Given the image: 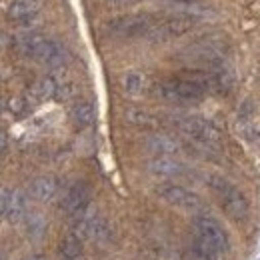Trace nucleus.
Instances as JSON below:
<instances>
[{
	"label": "nucleus",
	"mask_w": 260,
	"mask_h": 260,
	"mask_svg": "<svg viewBox=\"0 0 260 260\" xmlns=\"http://www.w3.org/2000/svg\"><path fill=\"white\" fill-rule=\"evenodd\" d=\"M26 210H28L26 192L20 190V188H12V196H10V202H8V208H6L4 218L10 224H18V222H22L26 218Z\"/></svg>",
	"instance_id": "obj_10"
},
{
	"label": "nucleus",
	"mask_w": 260,
	"mask_h": 260,
	"mask_svg": "<svg viewBox=\"0 0 260 260\" xmlns=\"http://www.w3.org/2000/svg\"><path fill=\"white\" fill-rule=\"evenodd\" d=\"M144 86H146V78H144V74L138 72V70H130V72H126V74L122 76V88H124L128 94H132V96L142 94Z\"/></svg>",
	"instance_id": "obj_19"
},
{
	"label": "nucleus",
	"mask_w": 260,
	"mask_h": 260,
	"mask_svg": "<svg viewBox=\"0 0 260 260\" xmlns=\"http://www.w3.org/2000/svg\"><path fill=\"white\" fill-rule=\"evenodd\" d=\"M82 254V240L80 236H76L74 232L64 234V238L60 240V256L64 260H74Z\"/></svg>",
	"instance_id": "obj_16"
},
{
	"label": "nucleus",
	"mask_w": 260,
	"mask_h": 260,
	"mask_svg": "<svg viewBox=\"0 0 260 260\" xmlns=\"http://www.w3.org/2000/svg\"><path fill=\"white\" fill-rule=\"evenodd\" d=\"M2 108H4V102H2V98H0V112H2Z\"/></svg>",
	"instance_id": "obj_25"
},
{
	"label": "nucleus",
	"mask_w": 260,
	"mask_h": 260,
	"mask_svg": "<svg viewBox=\"0 0 260 260\" xmlns=\"http://www.w3.org/2000/svg\"><path fill=\"white\" fill-rule=\"evenodd\" d=\"M0 260H4V256H2V252H0Z\"/></svg>",
	"instance_id": "obj_26"
},
{
	"label": "nucleus",
	"mask_w": 260,
	"mask_h": 260,
	"mask_svg": "<svg viewBox=\"0 0 260 260\" xmlns=\"http://www.w3.org/2000/svg\"><path fill=\"white\" fill-rule=\"evenodd\" d=\"M70 118L76 126L84 128V126H90L96 118V108L92 102H76L70 110Z\"/></svg>",
	"instance_id": "obj_13"
},
{
	"label": "nucleus",
	"mask_w": 260,
	"mask_h": 260,
	"mask_svg": "<svg viewBox=\"0 0 260 260\" xmlns=\"http://www.w3.org/2000/svg\"><path fill=\"white\" fill-rule=\"evenodd\" d=\"M124 118L128 120L130 124L134 126H142V128H156L158 126V118L148 112V110H142V108H128L124 112Z\"/></svg>",
	"instance_id": "obj_15"
},
{
	"label": "nucleus",
	"mask_w": 260,
	"mask_h": 260,
	"mask_svg": "<svg viewBox=\"0 0 260 260\" xmlns=\"http://www.w3.org/2000/svg\"><path fill=\"white\" fill-rule=\"evenodd\" d=\"M154 26L152 16L148 14H126L120 18H114L108 22V32L114 36H124V38H134L148 34Z\"/></svg>",
	"instance_id": "obj_5"
},
{
	"label": "nucleus",
	"mask_w": 260,
	"mask_h": 260,
	"mask_svg": "<svg viewBox=\"0 0 260 260\" xmlns=\"http://www.w3.org/2000/svg\"><path fill=\"white\" fill-rule=\"evenodd\" d=\"M28 56L34 58V60H38V62H42V64L58 66L64 60L66 52L60 42L48 40V38H44V36H38Z\"/></svg>",
	"instance_id": "obj_9"
},
{
	"label": "nucleus",
	"mask_w": 260,
	"mask_h": 260,
	"mask_svg": "<svg viewBox=\"0 0 260 260\" xmlns=\"http://www.w3.org/2000/svg\"><path fill=\"white\" fill-rule=\"evenodd\" d=\"M156 94L166 100V102H174V104H190L198 102L206 94L196 82H192L186 76H178V78H168L156 84Z\"/></svg>",
	"instance_id": "obj_3"
},
{
	"label": "nucleus",
	"mask_w": 260,
	"mask_h": 260,
	"mask_svg": "<svg viewBox=\"0 0 260 260\" xmlns=\"http://www.w3.org/2000/svg\"><path fill=\"white\" fill-rule=\"evenodd\" d=\"M208 186L214 192L220 208L224 210L228 218L232 220H244L250 212V204L246 200V196L242 194L232 182H228L222 176H210L208 178Z\"/></svg>",
	"instance_id": "obj_2"
},
{
	"label": "nucleus",
	"mask_w": 260,
	"mask_h": 260,
	"mask_svg": "<svg viewBox=\"0 0 260 260\" xmlns=\"http://www.w3.org/2000/svg\"><path fill=\"white\" fill-rule=\"evenodd\" d=\"M6 144H8V140H6V134H4L2 130H0V152H2L4 148H6Z\"/></svg>",
	"instance_id": "obj_22"
},
{
	"label": "nucleus",
	"mask_w": 260,
	"mask_h": 260,
	"mask_svg": "<svg viewBox=\"0 0 260 260\" xmlns=\"http://www.w3.org/2000/svg\"><path fill=\"white\" fill-rule=\"evenodd\" d=\"M10 196H12V188L10 186H0V216L6 214V208H8V202H10Z\"/></svg>",
	"instance_id": "obj_21"
},
{
	"label": "nucleus",
	"mask_w": 260,
	"mask_h": 260,
	"mask_svg": "<svg viewBox=\"0 0 260 260\" xmlns=\"http://www.w3.org/2000/svg\"><path fill=\"white\" fill-rule=\"evenodd\" d=\"M194 228L196 238L192 248L200 256H204L206 260H216L218 254H222L228 248L226 232L214 218L198 216V218H194Z\"/></svg>",
	"instance_id": "obj_1"
},
{
	"label": "nucleus",
	"mask_w": 260,
	"mask_h": 260,
	"mask_svg": "<svg viewBox=\"0 0 260 260\" xmlns=\"http://www.w3.org/2000/svg\"><path fill=\"white\" fill-rule=\"evenodd\" d=\"M26 226H28V232L30 236H42L44 228H46V222H44V216L42 214H26Z\"/></svg>",
	"instance_id": "obj_20"
},
{
	"label": "nucleus",
	"mask_w": 260,
	"mask_h": 260,
	"mask_svg": "<svg viewBox=\"0 0 260 260\" xmlns=\"http://www.w3.org/2000/svg\"><path fill=\"white\" fill-rule=\"evenodd\" d=\"M156 194L162 198L164 202L176 206V208H184V210H198L202 206L200 196L178 186V184H162L156 188Z\"/></svg>",
	"instance_id": "obj_6"
},
{
	"label": "nucleus",
	"mask_w": 260,
	"mask_h": 260,
	"mask_svg": "<svg viewBox=\"0 0 260 260\" xmlns=\"http://www.w3.org/2000/svg\"><path fill=\"white\" fill-rule=\"evenodd\" d=\"M194 18L188 16V14H178V16H172L168 20L160 22L158 26H152V30L148 32L150 38L154 40H166V38H176V36H182V34L190 32L194 28Z\"/></svg>",
	"instance_id": "obj_8"
},
{
	"label": "nucleus",
	"mask_w": 260,
	"mask_h": 260,
	"mask_svg": "<svg viewBox=\"0 0 260 260\" xmlns=\"http://www.w3.org/2000/svg\"><path fill=\"white\" fill-rule=\"evenodd\" d=\"M148 148L154 152V154H162V156H168V154H174L178 150V144L168 138V136H162V134H156L152 138H148Z\"/></svg>",
	"instance_id": "obj_18"
},
{
	"label": "nucleus",
	"mask_w": 260,
	"mask_h": 260,
	"mask_svg": "<svg viewBox=\"0 0 260 260\" xmlns=\"http://www.w3.org/2000/svg\"><path fill=\"white\" fill-rule=\"evenodd\" d=\"M90 196H92V190H90V186L86 182H76V184H72L68 188V192L62 198L60 206H62V210L68 216L76 218L90 206Z\"/></svg>",
	"instance_id": "obj_7"
},
{
	"label": "nucleus",
	"mask_w": 260,
	"mask_h": 260,
	"mask_svg": "<svg viewBox=\"0 0 260 260\" xmlns=\"http://www.w3.org/2000/svg\"><path fill=\"white\" fill-rule=\"evenodd\" d=\"M56 188H58V180L54 176H50V174H42V176L32 180L30 194L38 202H50L56 194Z\"/></svg>",
	"instance_id": "obj_11"
},
{
	"label": "nucleus",
	"mask_w": 260,
	"mask_h": 260,
	"mask_svg": "<svg viewBox=\"0 0 260 260\" xmlns=\"http://www.w3.org/2000/svg\"><path fill=\"white\" fill-rule=\"evenodd\" d=\"M56 88H58V82L54 76H42L30 88V92L36 100H48V98L56 96Z\"/></svg>",
	"instance_id": "obj_17"
},
{
	"label": "nucleus",
	"mask_w": 260,
	"mask_h": 260,
	"mask_svg": "<svg viewBox=\"0 0 260 260\" xmlns=\"http://www.w3.org/2000/svg\"><path fill=\"white\" fill-rule=\"evenodd\" d=\"M148 168H150L152 174L166 176V178L178 176V174H182V170H184L182 164L178 162V160H174V158H170V156H158V158H154L152 162L148 164Z\"/></svg>",
	"instance_id": "obj_14"
},
{
	"label": "nucleus",
	"mask_w": 260,
	"mask_h": 260,
	"mask_svg": "<svg viewBox=\"0 0 260 260\" xmlns=\"http://www.w3.org/2000/svg\"><path fill=\"white\" fill-rule=\"evenodd\" d=\"M40 0H12L8 6L6 16L14 22H24L28 18H32L34 14L40 10Z\"/></svg>",
	"instance_id": "obj_12"
},
{
	"label": "nucleus",
	"mask_w": 260,
	"mask_h": 260,
	"mask_svg": "<svg viewBox=\"0 0 260 260\" xmlns=\"http://www.w3.org/2000/svg\"><path fill=\"white\" fill-rule=\"evenodd\" d=\"M24 260H46L42 254H34V256H28V258H24Z\"/></svg>",
	"instance_id": "obj_23"
},
{
	"label": "nucleus",
	"mask_w": 260,
	"mask_h": 260,
	"mask_svg": "<svg viewBox=\"0 0 260 260\" xmlns=\"http://www.w3.org/2000/svg\"><path fill=\"white\" fill-rule=\"evenodd\" d=\"M176 126L180 132H184L186 136H190L198 144L204 146H218L222 140V132L216 128V124H212L210 120L202 118V116H184L176 120Z\"/></svg>",
	"instance_id": "obj_4"
},
{
	"label": "nucleus",
	"mask_w": 260,
	"mask_h": 260,
	"mask_svg": "<svg viewBox=\"0 0 260 260\" xmlns=\"http://www.w3.org/2000/svg\"><path fill=\"white\" fill-rule=\"evenodd\" d=\"M112 2H134V0H112Z\"/></svg>",
	"instance_id": "obj_24"
}]
</instances>
